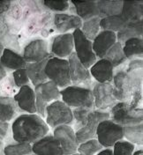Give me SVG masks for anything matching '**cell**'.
<instances>
[{
	"instance_id": "6da1fadb",
	"label": "cell",
	"mask_w": 143,
	"mask_h": 155,
	"mask_svg": "<svg viewBox=\"0 0 143 155\" xmlns=\"http://www.w3.org/2000/svg\"><path fill=\"white\" fill-rule=\"evenodd\" d=\"M49 130L45 121L36 114H23L17 116L12 125L14 141L30 145L48 135Z\"/></svg>"
},
{
	"instance_id": "7a4b0ae2",
	"label": "cell",
	"mask_w": 143,
	"mask_h": 155,
	"mask_svg": "<svg viewBox=\"0 0 143 155\" xmlns=\"http://www.w3.org/2000/svg\"><path fill=\"white\" fill-rule=\"evenodd\" d=\"M63 102L67 106L94 108V96L90 87L69 86L60 91Z\"/></svg>"
},
{
	"instance_id": "3957f363",
	"label": "cell",
	"mask_w": 143,
	"mask_h": 155,
	"mask_svg": "<svg viewBox=\"0 0 143 155\" xmlns=\"http://www.w3.org/2000/svg\"><path fill=\"white\" fill-rule=\"evenodd\" d=\"M110 117L122 127L142 124V107L133 108L127 101H117L110 111Z\"/></svg>"
},
{
	"instance_id": "277c9868",
	"label": "cell",
	"mask_w": 143,
	"mask_h": 155,
	"mask_svg": "<svg viewBox=\"0 0 143 155\" xmlns=\"http://www.w3.org/2000/svg\"><path fill=\"white\" fill-rule=\"evenodd\" d=\"M45 74L48 79L56 84L57 87L66 88L72 86L68 60L50 57L45 65Z\"/></svg>"
},
{
	"instance_id": "5b68a950",
	"label": "cell",
	"mask_w": 143,
	"mask_h": 155,
	"mask_svg": "<svg viewBox=\"0 0 143 155\" xmlns=\"http://www.w3.org/2000/svg\"><path fill=\"white\" fill-rule=\"evenodd\" d=\"M45 123L51 128L73 124V116L71 107L61 101H56L49 104L45 108Z\"/></svg>"
},
{
	"instance_id": "8992f818",
	"label": "cell",
	"mask_w": 143,
	"mask_h": 155,
	"mask_svg": "<svg viewBox=\"0 0 143 155\" xmlns=\"http://www.w3.org/2000/svg\"><path fill=\"white\" fill-rule=\"evenodd\" d=\"M36 112L42 118L45 117L46 107L60 99V91L55 83L49 80L35 87Z\"/></svg>"
},
{
	"instance_id": "52a82bcc",
	"label": "cell",
	"mask_w": 143,
	"mask_h": 155,
	"mask_svg": "<svg viewBox=\"0 0 143 155\" xmlns=\"http://www.w3.org/2000/svg\"><path fill=\"white\" fill-rule=\"evenodd\" d=\"M97 141L103 147H111L124 137L123 127L108 119L101 122L96 129Z\"/></svg>"
},
{
	"instance_id": "ba28073f",
	"label": "cell",
	"mask_w": 143,
	"mask_h": 155,
	"mask_svg": "<svg viewBox=\"0 0 143 155\" xmlns=\"http://www.w3.org/2000/svg\"><path fill=\"white\" fill-rule=\"evenodd\" d=\"M113 95L117 101H129L134 94L132 78L123 65L117 68L113 75Z\"/></svg>"
},
{
	"instance_id": "9c48e42d",
	"label": "cell",
	"mask_w": 143,
	"mask_h": 155,
	"mask_svg": "<svg viewBox=\"0 0 143 155\" xmlns=\"http://www.w3.org/2000/svg\"><path fill=\"white\" fill-rule=\"evenodd\" d=\"M73 45L75 47V55L79 61L87 69L91 67L96 62V56L94 53L92 41L82 34L80 29H76L73 33Z\"/></svg>"
},
{
	"instance_id": "30bf717a",
	"label": "cell",
	"mask_w": 143,
	"mask_h": 155,
	"mask_svg": "<svg viewBox=\"0 0 143 155\" xmlns=\"http://www.w3.org/2000/svg\"><path fill=\"white\" fill-rule=\"evenodd\" d=\"M108 119H110L109 111H102L97 109L92 111L88 116L86 124L75 131V136L78 143L81 144L87 140L95 139L96 137V129L98 124L101 122Z\"/></svg>"
},
{
	"instance_id": "8fae6325",
	"label": "cell",
	"mask_w": 143,
	"mask_h": 155,
	"mask_svg": "<svg viewBox=\"0 0 143 155\" xmlns=\"http://www.w3.org/2000/svg\"><path fill=\"white\" fill-rule=\"evenodd\" d=\"M92 92L94 106L97 110L107 111V109H111L117 102L113 95V85L111 83H95Z\"/></svg>"
},
{
	"instance_id": "7c38bea8",
	"label": "cell",
	"mask_w": 143,
	"mask_h": 155,
	"mask_svg": "<svg viewBox=\"0 0 143 155\" xmlns=\"http://www.w3.org/2000/svg\"><path fill=\"white\" fill-rule=\"evenodd\" d=\"M22 57L27 64L37 63L50 57L49 53V43L43 38H34L25 45Z\"/></svg>"
},
{
	"instance_id": "4fadbf2b",
	"label": "cell",
	"mask_w": 143,
	"mask_h": 155,
	"mask_svg": "<svg viewBox=\"0 0 143 155\" xmlns=\"http://www.w3.org/2000/svg\"><path fill=\"white\" fill-rule=\"evenodd\" d=\"M53 136L61 146L64 155H72L77 153L79 143L74 130L70 125H61L54 129Z\"/></svg>"
},
{
	"instance_id": "5bb4252c",
	"label": "cell",
	"mask_w": 143,
	"mask_h": 155,
	"mask_svg": "<svg viewBox=\"0 0 143 155\" xmlns=\"http://www.w3.org/2000/svg\"><path fill=\"white\" fill-rule=\"evenodd\" d=\"M68 63L71 83L73 86L89 87L92 83V77L90 75V72L88 69L81 64L74 52H73L68 57Z\"/></svg>"
},
{
	"instance_id": "9a60e30c",
	"label": "cell",
	"mask_w": 143,
	"mask_h": 155,
	"mask_svg": "<svg viewBox=\"0 0 143 155\" xmlns=\"http://www.w3.org/2000/svg\"><path fill=\"white\" fill-rule=\"evenodd\" d=\"M73 48L74 45L73 34H60L52 39L50 44V52L56 58H67L73 52Z\"/></svg>"
},
{
	"instance_id": "2e32d148",
	"label": "cell",
	"mask_w": 143,
	"mask_h": 155,
	"mask_svg": "<svg viewBox=\"0 0 143 155\" xmlns=\"http://www.w3.org/2000/svg\"><path fill=\"white\" fill-rule=\"evenodd\" d=\"M14 101L20 111L29 114L36 113V94L35 91L29 85L23 86L19 88L17 94L13 96Z\"/></svg>"
},
{
	"instance_id": "e0dca14e",
	"label": "cell",
	"mask_w": 143,
	"mask_h": 155,
	"mask_svg": "<svg viewBox=\"0 0 143 155\" xmlns=\"http://www.w3.org/2000/svg\"><path fill=\"white\" fill-rule=\"evenodd\" d=\"M32 152L36 155H64L57 139L49 134L35 142L32 145Z\"/></svg>"
},
{
	"instance_id": "ac0fdd59",
	"label": "cell",
	"mask_w": 143,
	"mask_h": 155,
	"mask_svg": "<svg viewBox=\"0 0 143 155\" xmlns=\"http://www.w3.org/2000/svg\"><path fill=\"white\" fill-rule=\"evenodd\" d=\"M93 41H94L92 42V47L94 53L96 58L102 59L104 58L108 50L116 43V33L111 31L102 30L98 33V35Z\"/></svg>"
},
{
	"instance_id": "d6986e66",
	"label": "cell",
	"mask_w": 143,
	"mask_h": 155,
	"mask_svg": "<svg viewBox=\"0 0 143 155\" xmlns=\"http://www.w3.org/2000/svg\"><path fill=\"white\" fill-rule=\"evenodd\" d=\"M89 72L97 83H111L114 75V67L108 60L102 58L90 67Z\"/></svg>"
},
{
	"instance_id": "ffe728a7",
	"label": "cell",
	"mask_w": 143,
	"mask_h": 155,
	"mask_svg": "<svg viewBox=\"0 0 143 155\" xmlns=\"http://www.w3.org/2000/svg\"><path fill=\"white\" fill-rule=\"evenodd\" d=\"M53 23L56 31L60 34H66L72 29H80L82 26V20L77 15L66 13L55 14L53 18Z\"/></svg>"
},
{
	"instance_id": "44dd1931",
	"label": "cell",
	"mask_w": 143,
	"mask_h": 155,
	"mask_svg": "<svg viewBox=\"0 0 143 155\" xmlns=\"http://www.w3.org/2000/svg\"><path fill=\"white\" fill-rule=\"evenodd\" d=\"M0 63L5 70L16 71L26 67L27 62L23 57L14 50L5 48L3 54L0 58Z\"/></svg>"
},
{
	"instance_id": "7402d4cb",
	"label": "cell",
	"mask_w": 143,
	"mask_h": 155,
	"mask_svg": "<svg viewBox=\"0 0 143 155\" xmlns=\"http://www.w3.org/2000/svg\"><path fill=\"white\" fill-rule=\"evenodd\" d=\"M50 57L45 58L40 62H37V63L27 64L25 69L27 71L29 80H31L33 86L36 87L39 84H42V83H44V82L48 81V78L46 77L44 70H45V65L47 64L48 59Z\"/></svg>"
},
{
	"instance_id": "603a6c76",
	"label": "cell",
	"mask_w": 143,
	"mask_h": 155,
	"mask_svg": "<svg viewBox=\"0 0 143 155\" xmlns=\"http://www.w3.org/2000/svg\"><path fill=\"white\" fill-rule=\"evenodd\" d=\"M77 16L83 20H87L95 17H99L96 1H72Z\"/></svg>"
},
{
	"instance_id": "cb8c5ba5",
	"label": "cell",
	"mask_w": 143,
	"mask_h": 155,
	"mask_svg": "<svg viewBox=\"0 0 143 155\" xmlns=\"http://www.w3.org/2000/svg\"><path fill=\"white\" fill-rule=\"evenodd\" d=\"M19 108L17 106L13 97L0 96V120L9 123L13 120L19 113Z\"/></svg>"
},
{
	"instance_id": "d4e9b609",
	"label": "cell",
	"mask_w": 143,
	"mask_h": 155,
	"mask_svg": "<svg viewBox=\"0 0 143 155\" xmlns=\"http://www.w3.org/2000/svg\"><path fill=\"white\" fill-rule=\"evenodd\" d=\"M121 15L128 22H136L142 20V1H124L123 2Z\"/></svg>"
},
{
	"instance_id": "484cf974",
	"label": "cell",
	"mask_w": 143,
	"mask_h": 155,
	"mask_svg": "<svg viewBox=\"0 0 143 155\" xmlns=\"http://www.w3.org/2000/svg\"><path fill=\"white\" fill-rule=\"evenodd\" d=\"M0 43L6 48L12 49L18 53L20 49L18 35L10 31L4 21L3 15L0 16Z\"/></svg>"
},
{
	"instance_id": "4316f807",
	"label": "cell",
	"mask_w": 143,
	"mask_h": 155,
	"mask_svg": "<svg viewBox=\"0 0 143 155\" xmlns=\"http://www.w3.org/2000/svg\"><path fill=\"white\" fill-rule=\"evenodd\" d=\"M143 23L142 20L136 21V22H129L126 24L124 28L121 29L116 35L117 42L124 44V41L132 38H141L143 33Z\"/></svg>"
},
{
	"instance_id": "83f0119b",
	"label": "cell",
	"mask_w": 143,
	"mask_h": 155,
	"mask_svg": "<svg viewBox=\"0 0 143 155\" xmlns=\"http://www.w3.org/2000/svg\"><path fill=\"white\" fill-rule=\"evenodd\" d=\"M122 48L126 59H142L143 41L141 38H132L124 41Z\"/></svg>"
},
{
	"instance_id": "f1b7e54d",
	"label": "cell",
	"mask_w": 143,
	"mask_h": 155,
	"mask_svg": "<svg viewBox=\"0 0 143 155\" xmlns=\"http://www.w3.org/2000/svg\"><path fill=\"white\" fill-rule=\"evenodd\" d=\"M99 17L106 18L121 14L123 1H97Z\"/></svg>"
},
{
	"instance_id": "f546056e",
	"label": "cell",
	"mask_w": 143,
	"mask_h": 155,
	"mask_svg": "<svg viewBox=\"0 0 143 155\" xmlns=\"http://www.w3.org/2000/svg\"><path fill=\"white\" fill-rule=\"evenodd\" d=\"M129 22L121 14H119V15L102 18L100 20V28L115 33V32H119Z\"/></svg>"
},
{
	"instance_id": "4dcf8cb0",
	"label": "cell",
	"mask_w": 143,
	"mask_h": 155,
	"mask_svg": "<svg viewBox=\"0 0 143 155\" xmlns=\"http://www.w3.org/2000/svg\"><path fill=\"white\" fill-rule=\"evenodd\" d=\"M106 60H108L114 68H117L121 65H123L126 58L124 57L123 48H122V44L119 42H116L114 45L108 50L106 53L105 57Z\"/></svg>"
},
{
	"instance_id": "1f68e13d",
	"label": "cell",
	"mask_w": 143,
	"mask_h": 155,
	"mask_svg": "<svg viewBox=\"0 0 143 155\" xmlns=\"http://www.w3.org/2000/svg\"><path fill=\"white\" fill-rule=\"evenodd\" d=\"M143 128L142 124L135 125L124 126L123 127L124 137L128 142L133 145H142L143 144Z\"/></svg>"
},
{
	"instance_id": "d6a6232c",
	"label": "cell",
	"mask_w": 143,
	"mask_h": 155,
	"mask_svg": "<svg viewBox=\"0 0 143 155\" xmlns=\"http://www.w3.org/2000/svg\"><path fill=\"white\" fill-rule=\"evenodd\" d=\"M100 17H95L92 19L85 20L81 26L82 29L80 31L89 41H92L95 38L100 31Z\"/></svg>"
},
{
	"instance_id": "836d02e7",
	"label": "cell",
	"mask_w": 143,
	"mask_h": 155,
	"mask_svg": "<svg viewBox=\"0 0 143 155\" xmlns=\"http://www.w3.org/2000/svg\"><path fill=\"white\" fill-rule=\"evenodd\" d=\"M32 152V145L28 143H12L4 147L5 155H30Z\"/></svg>"
},
{
	"instance_id": "e575fe53",
	"label": "cell",
	"mask_w": 143,
	"mask_h": 155,
	"mask_svg": "<svg viewBox=\"0 0 143 155\" xmlns=\"http://www.w3.org/2000/svg\"><path fill=\"white\" fill-rule=\"evenodd\" d=\"M103 146L97 141V139H90L81 144H79L77 153L80 155H95L103 150Z\"/></svg>"
},
{
	"instance_id": "d590c367",
	"label": "cell",
	"mask_w": 143,
	"mask_h": 155,
	"mask_svg": "<svg viewBox=\"0 0 143 155\" xmlns=\"http://www.w3.org/2000/svg\"><path fill=\"white\" fill-rule=\"evenodd\" d=\"M94 110L95 109L91 107H76L72 110L73 119H75V130L82 128L86 124L90 113Z\"/></svg>"
},
{
	"instance_id": "8d00e7d4",
	"label": "cell",
	"mask_w": 143,
	"mask_h": 155,
	"mask_svg": "<svg viewBox=\"0 0 143 155\" xmlns=\"http://www.w3.org/2000/svg\"><path fill=\"white\" fill-rule=\"evenodd\" d=\"M18 92V87L15 86L12 75L6 76L0 81V96H14Z\"/></svg>"
},
{
	"instance_id": "74e56055",
	"label": "cell",
	"mask_w": 143,
	"mask_h": 155,
	"mask_svg": "<svg viewBox=\"0 0 143 155\" xmlns=\"http://www.w3.org/2000/svg\"><path fill=\"white\" fill-rule=\"evenodd\" d=\"M135 146L132 143L120 140L113 145V155H133Z\"/></svg>"
},
{
	"instance_id": "f35d334b",
	"label": "cell",
	"mask_w": 143,
	"mask_h": 155,
	"mask_svg": "<svg viewBox=\"0 0 143 155\" xmlns=\"http://www.w3.org/2000/svg\"><path fill=\"white\" fill-rule=\"evenodd\" d=\"M12 77L13 78L15 86L18 88H20L26 85H29V78L25 68L14 71L12 74Z\"/></svg>"
},
{
	"instance_id": "ab89813d",
	"label": "cell",
	"mask_w": 143,
	"mask_h": 155,
	"mask_svg": "<svg viewBox=\"0 0 143 155\" xmlns=\"http://www.w3.org/2000/svg\"><path fill=\"white\" fill-rule=\"evenodd\" d=\"M43 5L52 12H63L69 10V3L67 1H43Z\"/></svg>"
},
{
	"instance_id": "60d3db41",
	"label": "cell",
	"mask_w": 143,
	"mask_h": 155,
	"mask_svg": "<svg viewBox=\"0 0 143 155\" xmlns=\"http://www.w3.org/2000/svg\"><path fill=\"white\" fill-rule=\"evenodd\" d=\"M10 124L9 123L3 122L0 120V140H4L7 137L9 134Z\"/></svg>"
},
{
	"instance_id": "b9f144b4",
	"label": "cell",
	"mask_w": 143,
	"mask_h": 155,
	"mask_svg": "<svg viewBox=\"0 0 143 155\" xmlns=\"http://www.w3.org/2000/svg\"><path fill=\"white\" fill-rule=\"evenodd\" d=\"M12 1H0V16L5 14L11 6Z\"/></svg>"
},
{
	"instance_id": "7bdbcfd3",
	"label": "cell",
	"mask_w": 143,
	"mask_h": 155,
	"mask_svg": "<svg viewBox=\"0 0 143 155\" xmlns=\"http://www.w3.org/2000/svg\"><path fill=\"white\" fill-rule=\"evenodd\" d=\"M6 76H7V71L5 69V67L0 63V81L3 80Z\"/></svg>"
},
{
	"instance_id": "ee69618b",
	"label": "cell",
	"mask_w": 143,
	"mask_h": 155,
	"mask_svg": "<svg viewBox=\"0 0 143 155\" xmlns=\"http://www.w3.org/2000/svg\"><path fill=\"white\" fill-rule=\"evenodd\" d=\"M96 155H113V153L111 149L107 148V149H103L98 153H96Z\"/></svg>"
},
{
	"instance_id": "f6af8a7d",
	"label": "cell",
	"mask_w": 143,
	"mask_h": 155,
	"mask_svg": "<svg viewBox=\"0 0 143 155\" xmlns=\"http://www.w3.org/2000/svg\"><path fill=\"white\" fill-rule=\"evenodd\" d=\"M4 143L2 140H0V155H3L4 153Z\"/></svg>"
},
{
	"instance_id": "bcb514c9",
	"label": "cell",
	"mask_w": 143,
	"mask_h": 155,
	"mask_svg": "<svg viewBox=\"0 0 143 155\" xmlns=\"http://www.w3.org/2000/svg\"><path fill=\"white\" fill-rule=\"evenodd\" d=\"M133 155H143V151L141 149V150H138L136 152H134Z\"/></svg>"
},
{
	"instance_id": "7dc6e473",
	"label": "cell",
	"mask_w": 143,
	"mask_h": 155,
	"mask_svg": "<svg viewBox=\"0 0 143 155\" xmlns=\"http://www.w3.org/2000/svg\"><path fill=\"white\" fill-rule=\"evenodd\" d=\"M4 49H5V47L0 43V58H1V56H2V54H3V51H4Z\"/></svg>"
},
{
	"instance_id": "c3c4849f",
	"label": "cell",
	"mask_w": 143,
	"mask_h": 155,
	"mask_svg": "<svg viewBox=\"0 0 143 155\" xmlns=\"http://www.w3.org/2000/svg\"><path fill=\"white\" fill-rule=\"evenodd\" d=\"M72 155H80V154H79V153H74V154H72Z\"/></svg>"
},
{
	"instance_id": "681fc988",
	"label": "cell",
	"mask_w": 143,
	"mask_h": 155,
	"mask_svg": "<svg viewBox=\"0 0 143 155\" xmlns=\"http://www.w3.org/2000/svg\"><path fill=\"white\" fill-rule=\"evenodd\" d=\"M30 155H36V154H34V153H32V154H30Z\"/></svg>"
}]
</instances>
